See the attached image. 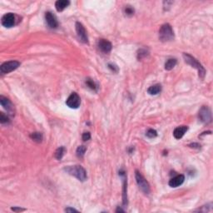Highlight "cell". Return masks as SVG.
<instances>
[{"label": "cell", "instance_id": "obj_1", "mask_svg": "<svg viewBox=\"0 0 213 213\" xmlns=\"http://www.w3.org/2000/svg\"><path fill=\"white\" fill-rule=\"evenodd\" d=\"M183 58H184L185 62L187 63V64H189L191 66L196 68L197 71H198L199 77L201 78H204L205 75H206V70H205L204 67L202 66V64L199 63L198 61L196 60V58L192 57V55L188 54V53H186L184 52L183 53Z\"/></svg>", "mask_w": 213, "mask_h": 213}, {"label": "cell", "instance_id": "obj_2", "mask_svg": "<svg viewBox=\"0 0 213 213\" xmlns=\"http://www.w3.org/2000/svg\"><path fill=\"white\" fill-rule=\"evenodd\" d=\"M64 170L69 175L75 176L81 181H84L87 179V172L81 166H69L65 167Z\"/></svg>", "mask_w": 213, "mask_h": 213}, {"label": "cell", "instance_id": "obj_3", "mask_svg": "<svg viewBox=\"0 0 213 213\" xmlns=\"http://www.w3.org/2000/svg\"><path fill=\"white\" fill-rule=\"evenodd\" d=\"M174 38L173 29L169 23H165L159 29V39L161 42H168Z\"/></svg>", "mask_w": 213, "mask_h": 213}, {"label": "cell", "instance_id": "obj_4", "mask_svg": "<svg viewBox=\"0 0 213 213\" xmlns=\"http://www.w3.org/2000/svg\"><path fill=\"white\" fill-rule=\"evenodd\" d=\"M135 177L137 183L138 185L139 188L145 194H149L150 192V185L147 182L146 179L144 178V176L139 172L138 171L135 172Z\"/></svg>", "mask_w": 213, "mask_h": 213}, {"label": "cell", "instance_id": "obj_5", "mask_svg": "<svg viewBox=\"0 0 213 213\" xmlns=\"http://www.w3.org/2000/svg\"><path fill=\"white\" fill-rule=\"evenodd\" d=\"M20 66V63L18 61H9L3 64L0 67V72L2 74H6L9 72H13L14 70L17 69Z\"/></svg>", "mask_w": 213, "mask_h": 213}, {"label": "cell", "instance_id": "obj_6", "mask_svg": "<svg viewBox=\"0 0 213 213\" xmlns=\"http://www.w3.org/2000/svg\"><path fill=\"white\" fill-rule=\"evenodd\" d=\"M198 118L200 121L202 122L203 123H210L211 122V112L210 108L206 106H202L199 111Z\"/></svg>", "mask_w": 213, "mask_h": 213}, {"label": "cell", "instance_id": "obj_7", "mask_svg": "<svg viewBox=\"0 0 213 213\" xmlns=\"http://www.w3.org/2000/svg\"><path fill=\"white\" fill-rule=\"evenodd\" d=\"M66 104L68 105V106H69L70 108H73V109L78 108V106H80L81 104L80 97L78 96V93L72 92L67 99Z\"/></svg>", "mask_w": 213, "mask_h": 213}, {"label": "cell", "instance_id": "obj_8", "mask_svg": "<svg viewBox=\"0 0 213 213\" xmlns=\"http://www.w3.org/2000/svg\"><path fill=\"white\" fill-rule=\"evenodd\" d=\"M75 27H76L78 37L80 39L81 42H83V43H88V37H87L86 29L83 27V25L79 22H77L75 24Z\"/></svg>", "mask_w": 213, "mask_h": 213}, {"label": "cell", "instance_id": "obj_9", "mask_svg": "<svg viewBox=\"0 0 213 213\" xmlns=\"http://www.w3.org/2000/svg\"><path fill=\"white\" fill-rule=\"evenodd\" d=\"M1 23L3 24V26H4L5 28H12L15 23L14 14H12V13H9V14H4L2 17V19H1Z\"/></svg>", "mask_w": 213, "mask_h": 213}, {"label": "cell", "instance_id": "obj_10", "mask_svg": "<svg viewBox=\"0 0 213 213\" xmlns=\"http://www.w3.org/2000/svg\"><path fill=\"white\" fill-rule=\"evenodd\" d=\"M45 19L46 22L51 29H57L58 26V23L57 18L54 15L52 14V13L51 12H47L45 14Z\"/></svg>", "mask_w": 213, "mask_h": 213}, {"label": "cell", "instance_id": "obj_11", "mask_svg": "<svg viewBox=\"0 0 213 213\" xmlns=\"http://www.w3.org/2000/svg\"><path fill=\"white\" fill-rule=\"evenodd\" d=\"M98 48L103 52L108 53L112 50V45L109 41L106 40V39H100L98 41Z\"/></svg>", "mask_w": 213, "mask_h": 213}, {"label": "cell", "instance_id": "obj_12", "mask_svg": "<svg viewBox=\"0 0 213 213\" xmlns=\"http://www.w3.org/2000/svg\"><path fill=\"white\" fill-rule=\"evenodd\" d=\"M0 103L2 105L3 108L5 110H7V112H9V113H13L14 112V106L13 104L10 102L9 98H5L3 96H1L0 97Z\"/></svg>", "mask_w": 213, "mask_h": 213}, {"label": "cell", "instance_id": "obj_13", "mask_svg": "<svg viewBox=\"0 0 213 213\" xmlns=\"http://www.w3.org/2000/svg\"><path fill=\"white\" fill-rule=\"evenodd\" d=\"M185 181V176L183 175H177L169 181V186L171 187H177L181 186Z\"/></svg>", "mask_w": 213, "mask_h": 213}, {"label": "cell", "instance_id": "obj_14", "mask_svg": "<svg viewBox=\"0 0 213 213\" xmlns=\"http://www.w3.org/2000/svg\"><path fill=\"white\" fill-rule=\"evenodd\" d=\"M187 130H188V127L187 126H181V127H176L173 132V136L176 139H181L185 135V133H187Z\"/></svg>", "mask_w": 213, "mask_h": 213}, {"label": "cell", "instance_id": "obj_15", "mask_svg": "<svg viewBox=\"0 0 213 213\" xmlns=\"http://www.w3.org/2000/svg\"><path fill=\"white\" fill-rule=\"evenodd\" d=\"M70 4V2L68 0H58L55 3V8L58 12L64 11L67 7H68Z\"/></svg>", "mask_w": 213, "mask_h": 213}, {"label": "cell", "instance_id": "obj_16", "mask_svg": "<svg viewBox=\"0 0 213 213\" xmlns=\"http://www.w3.org/2000/svg\"><path fill=\"white\" fill-rule=\"evenodd\" d=\"M161 91V86L160 84H155V85H153L151 86L147 89V92L149 93L150 95H157L158 94L159 92Z\"/></svg>", "mask_w": 213, "mask_h": 213}, {"label": "cell", "instance_id": "obj_17", "mask_svg": "<svg viewBox=\"0 0 213 213\" xmlns=\"http://www.w3.org/2000/svg\"><path fill=\"white\" fill-rule=\"evenodd\" d=\"M176 58H170L166 62L165 64V69L167 70V71H170V70L173 69V68L176 65Z\"/></svg>", "mask_w": 213, "mask_h": 213}, {"label": "cell", "instance_id": "obj_18", "mask_svg": "<svg viewBox=\"0 0 213 213\" xmlns=\"http://www.w3.org/2000/svg\"><path fill=\"white\" fill-rule=\"evenodd\" d=\"M65 152H66V149H65V147H58V149L56 150V152H55L54 153L55 158L58 159V160H61V159L63 158V157H64Z\"/></svg>", "mask_w": 213, "mask_h": 213}, {"label": "cell", "instance_id": "obj_19", "mask_svg": "<svg viewBox=\"0 0 213 213\" xmlns=\"http://www.w3.org/2000/svg\"><path fill=\"white\" fill-rule=\"evenodd\" d=\"M30 137L36 142H41L43 141V134L41 133H33L30 135Z\"/></svg>", "mask_w": 213, "mask_h": 213}, {"label": "cell", "instance_id": "obj_20", "mask_svg": "<svg viewBox=\"0 0 213 213\" xmlns=\"http://www.w3.org/2000/svg\"><path fill=\"white\" fill-rule=\"evenodd\" d=\"M86 151L87 147H85V146H79V147L77 148V152H76L77 156H78V157H80V158L83 157V156L84 154H85V153H86Z\"/></svg>", "mask_w": 213, "mask_h": 213}, {"label": "cell", "instance_id": "obj_21", "mask_svg": "<svg viewBox=\"0 0 213 213\" xmlns=\"http://www.w3.org/2000/svg\"><path fill=\"white\" fill-rule=\"evenodd\" d=\"M86 84L87 85V87H90L92 90L97 91V89H98V86H97V84H96L95 82L92 80V79H91V78H87Z\"/></svg>", "mask_w": 213, "mask_h": 213}, {"label": "cell", "instance_id": "obj_22", "mask_svg": "<svg viewBox=\"0 0 213 213\" xmlns=\"http://www.w3.org/2000/svg\"><path fill=\"white\" fill-rule=\"evenodd\" d=\"M147 55H148V52H147V50L140 49L138 51V53H137V58H138L139 60H141V59H142L145 57H147Z\"/></svg>", "mask_w": 213, "mask_h": 213}, {"label": "cell", "instance_id": "obj_23", "mask_svg": "<svg viewBox=\"0 0 213 213\" xmlns=\"http://www.w3.org/2000/svg\"><path fill=\"white\" fill-rule=\"evenodd\" d=\"M0 122H1V123H9V122H10V120H9V117L7 115H5L3 112H1L0 113Z\"/></svg>", "mask_w": 213, "mask_h": 213}, {"label": "cell", "instance_id": "obj_24", "mask_svg": "<svg viewBox=\"0 0 213 213\" xmlns=\"http://www.w3.org/2000/svg\"><path fill=\"white\" fill-rule=\"evenodd\" d=\"M146 135H147V137H149V138H154V137H156L157 136V133L156 130L149 129L147 132V133H146Z\"/></svg>", "mask_w": 213, "mask_h": 213}, {"label": "cell", "instance_id": "obj_25", "mask_svg": "<svg viewBox=\"0 0 213 213\" xmlns=\"http://www.w3.org/2000/svg\"><path fill=\"white\" fill-rule=\"evenodd\" d=\"M125 14L127 15V16H133L134 14V9L131 7V6H127L125 8Z\"/></svg>", "mask_w": 213, "mask_h": 213}, {"label": "cell", "instance_id": "obj_26", "mask_svg": "<svg viewBox=\"0 0 213 213\" xmlns=\"http://www.w3.org/2000/svg\"><path fill=\"white\" fill-rule=\"evenodd\" d=\"M108 68L109 69H111L113 72H118V67L117 66V65H115V64H108Z\"/></svg>", "mask_w": 213, "mask_h": 213}, {"label": "cell", "instance_id": "obj_27", "mask_svg": "<svg viewBox=\"0 0 213 213\" xmlns=\"http://www.w3.org/2000/svg\"><path fill=\"white\" fill-rule=\"evenodd\" d=\"M82 138H83V141H88V140L91 138V134H90V133H88V132L84 133L83 134V136H82Z\"/></svg>", "mask_w": 213, "mask_h": 213}, {"label": "cell", "instance_id": "obj_28", "mask_svg": "<svg viewBox=\"0 0 213 213\" xmlns=\"http://www.w3.org/2000/svg\"><path fill=\"white\" fill-rule=\"evenodd\" d=\"M65 211L66 212H78V210H76L74 208H71V207H68L65 209Z\"/></svg>", "mask_w": 213, "mask_h": 213}, {"label": "cell", "instance_id": "obj_29", "mask_svg": "<svg viewBox=\"0 0 213 213\" xmlns=\"http://www.w3.org/2000/svg\"><path fill=\"white\" fill-rule=\"evenodd\" d=\"M11 210L17 212V211H25V209H23V208H19V207H12Z\"/></svg>", "mask_w": 213, "mask_h": 213}, {"label": "cell", "instance_id": "obj_30", "mask_svg": "<svg viewBox=\"0 0 213 213\" xmlns=\"http://www.w3.org/2000/svg\"><path fill=\"white\" fill-rule=\"evenodd\" d=\"M190 147H194V148H200L201 147V145H199L198 143H192L189 145Z\"/></svg>", "mask_w": 213, "mask_h": 213}, {"label": "cell", "instance_id": "obj_31", "mask_svg": "<svg viewBox=\"0 0 213 213\" xmlns=\"http://www.w3.org/2000/svg\"><path fill=\"white\" fill-rule=\"evenodd\" d=\"M116 212H124V210H122V208H120L119 207H118V209L116 210Z\"/></svg>", "mask_w": 213, "mask_h": 213}]
</instances>
